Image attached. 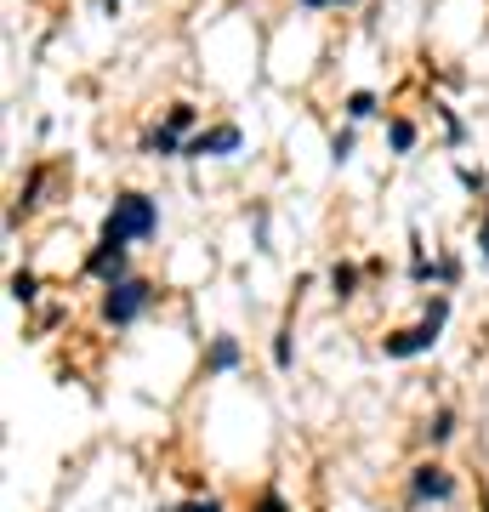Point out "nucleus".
Returning a JSON list of instances; mask_svg holds the SVG:
<instances>
[{"label": "nucleus", "instance_id": "obj_16", "mask_svg": "<svg viewBox=\"0 0 489 512\" xmlns=\"http://www.w3.org/2000/svg\"><path fill=\"white\" fill-rule=\"evenodd\" d=\"M484 256H489V217H484Z\"/></svg>", "mask_w": 489, "mask_h": 512}, {"label": "nucleus", "instance_id": "obj_9", "mask_svg": "<svg viewBox=\"0 0 489 512\" xmlns=\"http://www.w3.org/2000/svg\"><path fill=\"white\" fill-rule=\"evenodd\" d=\"M330 285H336V296H353V285H359V274H353V268H336V274H330Z\"/></svg>", "mask_w": 489, "mask_h": 512}, {"label": "nucleus", "instance_id": "obj_17", "mask_svg": "<svg viewBox=\"0 0 489 512\" xmlns=\"http://www.w3.org/2000/svg\"><path fill=\"white\" fill-rule=\"evenodd\" d=\"M308 6H325V0H308Z\"/></svg>", "mask_w": 489, "mask_h": 512}, {"label": "nucleus", "instance_id": "obj_10", "mask_svg": "<svg viewBox=\"0 0 489 512\" xmlns=\"http://www.w3.org/2000/svg\"><path fill=\"white\" fill-rule=\"evenodd\" d=\"M35 274H12V296H18V302H35Z\"/></svg>", "mask_w": 489, "mask_h": 512}, {"label": "nucleus", "instance_id": "obj_6", "mask_svg": "<svg viewBox=\"0 0 489 512\" xmlns=\"http://www.w3.org/2000/svg\"><path fill=\"white\" fill-rule=\"evenodd\" d=\"M455 478L444 467H416V501H450Z\"/></svg>", "mask_w": 489, "mask_h": 512}, {"label": "nucleus", "instance_id": "obj_2", "mask_svg": "<svg viewBox=\"0 0 489 512\" xmlns=\"http://www.w3.org/2000/svg\"><path fill=\"white\" fill-rule=\"evenodd\" d=\"M444 302H433V313L421 319L416 330H404V336H387V359H416V353H427L438 342V330H444Z\"/></svg>", "mask_w": 489, "mask_h": 512}, {"label": "nucleus", "instance_id": "obj_15", "mask_svg": "<svg viewBox=\"0 0 489 512\" xmlns=\"http://www.w3.org/2000/svg\"><path fill=\"white\" fill-rule=\"evenodd\" d=\"M262 512H285V501H279V495H268V501H262Z\"/></svg>", "mask_w": 489, "mask_h": 512}, {"label": "nucleus", "instance_id": "obj_5", "mask_svg": "<svg viewBox=\"0 0 489 512\" xmlns=\"http://www.w3.org/2000/svg\"><path fill=\"white\" fill-rule=\"evenodd\" d=\"M234 148H239V126H217V131H200V137L188 143V154L205 160V154H234Z\"/></svg>", "mask_w": 489, "mask_h": 512}, {"label": "nucleus", "instance_id": "obj_1", "mask_svg": "<svg viewBox=\"0 0 489 512\" xmlns=\"http://www.w3.org/2000/svg\"><path fill=\"white\" fill-rule=\"evenodd\" d=\"M160 228V211H154V200H143V194H120L114 200V211H109V222H103V234L109 239H148Z\"/></svg>", "mask_w": 489, "mask_h": 512}, {"label": "nucleus", "instance_id": "obj_12", "mask_svg": "<svg viewBox=\"0 0 489 512\" xmlns=\"http://www.w3.org/2000/svg\"><path fill=\"white\" fill-rule=\"evenodd\" d=\"M393 148H416V126L410 120H393Z\"/></svg>", "mask_w": 489, "mask_h": 512}, {"label": "nucleus", "instance_id": "obj_4", "mask_svg": "<svg viewBox=\"0 0 489 512\" xmlns=\"http://www.w3.org/2000/svg\"><path fill=\"white\" fill-rule=\"evenodd\" d=\"M86 274H97V279H126V239H109V234H103V245L86 256Z\"/></svg>", "mask_w": 489, "mask_h": 512}, {"label": "nucleus", "instance_id": "obj_13", "mask_svg": "<svg viewBox=\"0 0 489 512\" xmlns=\"http://www.w3.org/2000/svg\"><path fill=\"white\" fill-rule=\"evenodd\" d=\"M188 126H194V109H171V120H165V131H177V137H182Z\"/></svg>", "mask_w": 489, "mask_h": 512}, {"label": "nucleus", "instance_id": "obj_11", "mask_svg": "<svg viewBox=\"0 0 489 512\" xmlns=\"http://www.w3.org/2000/svg\"><path fill=\"white\" fill-rule=\"evenodd\" d=\"M347 114H353V120H364V114H376V103H370V92H353V97H347Z\"/></svg>", "mask_w": 489, "mask_h": 512}, {"label": "nucleus", "instance_id": "obj_7", "mask_svg": "<svg viewBox=\"0 0 489 512\" xmlns=\"http://www.w3.org/2000/svg\"><path fill=\"white\" fill-rule=\"evenodd\" d=\"M239 365V342H228V336H222L217 348H211V370H234Z\"/></svg>", "mask_w": 489, "mask_h": 512}, {"label": "nucleus", "instance_id": "obj_14", "mask_svg": "<svg viewBox=\"0 0 489 512\" xmlns=\"http://www.w3.org/2000/svg\"><path fill=\"white\" fill-rule=\"evenodd\" d=\"M177 512H222L217 501H188V507H177Z\"/></svg>", "mask_w": 489, "mask_h": 512}, {"label": "nucleus", "instance_id": "obj_3", "mask_svg": "<svg viewBox=\"0 0 489 512\" xmlns=\"http://www.w3.org/2000/svg\"><path fill=\"white\" fill-rule=\"evenodd\" d=\"M148 285L143 279H109V302H103V313H109V325H131L137 313L148 308Z\"/></svg>", "mask_w": 489, "mask_h": 512}, {"label": "nucleus", "instance_id": "obj_8", "mask_svg": "<svg viewBox=\"0 0 489 512\" xmlns=\"http://www.w3.org/2000/svg\"><path fill=\"white\" fill-rule=\"evenodd\" d=\"M450 427H455V416H450V410H438V416H433V427H427V439H433V444H444V439H450Z\"/></svg>", "mask_w": 489, "mask_h": 512}]
</instances>
